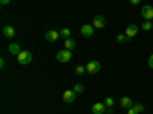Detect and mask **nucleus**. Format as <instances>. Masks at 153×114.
Returning a JSON list of instances; mask_svg holds the SVG:
<instances>
[{"instance_id":"f3484780","label":"nucleus","mask_w":153,"mask_h":114,"mask_svg":"<svg viewBox=\"0 0 153 114\" xmlns=\"http://www.w3.org/2000/svg\"><path fill=\"white\" fill-rule=\"evenodd\" d=\"M74 91H75L76 94L83 93V91H84V85H83V84H75V85H74Z\"/></svg>"},{"instance_id":"412c9836","label":"nucleus","mask_w":153,"mask_h":114,"mask_svg":"<svg viewBox=\"0 0 153 114\" xmlns=\"http://www.w3.org/2000/svg\"><path fill=\"white\" fill-rule=\"evenodd\" d=\"M133 107H135V110H136L138 113H143V111H144V105H143V104H135Z\"/></svg>"},{"instance_id":"1a4fd4ad","label":"nucleus","mask_w":153,"mask_h":114,"mask_svg":"<svg viewBox=\"0 0 153 114\" xmlns=\"http://www.w3.org/2000/svg\"><path fill=\"white\" fill-rule=\"evenodd\" d=\"M124 34H126L127 38L130 40V38H133V37L138 34V26H136V24H129V26L126 28V32H124Z\"/></svg>"},{"instance_id":"4468645a","label":"nucleus","mask_w":153,"mask_h":114,"mask_svg":"<svg viewBox=\"0 0 153 114\" xmlns=\"http://www.w3.org/2000/svg\"><path fill=\"white\" fill-rule=\"evenodd\" d=\"M75 47H76V43H75V40H72V38H68V40L65 41V49L74 50Z\"/></svg>"},{"instance_id":"7ed1b4c3","label":"nucleus","mask_w":153,"mask_h":114,"mask_svg":"<svg viewBox=\"0 0 153 114\" xmlns=\"http://www.w3.org/2000/svg\"><path fill=\"white\" fill-rule=\"evenodd\" d=\"M100 69H101V64H100L98 61H95V59L89 61V62H87V66H86V72H87V73H91V75L98 73Z\"/></svg>"},{"instance_id":"6e6552de","label":"nucleus","mask_w":153,"mask_h":114,"mask_svg":"<svg viewBox=\"0 0 153 114\" xmlns=\"http://www.w3.org/2000/svg\"><path fill=\"white\" fill-rule=\"evenodd\" d=\"M94 32H95V28L92 24H83L81 26V35L83 37H92Z\"/></svg>"},{"instance_id":"f03ea898","label":"nucleus","mask_w":153,"mask_h":114,"mask_svg":"<svg viewBox=\"0 0 153 114\" xmlns=\"http://www.w3.org/2000/svg\"><path fill=\"white\" fill-rule=\"evenodd\" d=\"M57 59H58V62H69L72 59V50H68V49L58 50L57 52Z\"/></svg>"},{"instance_id":"f257e3e1","label":"nucleus","mask_w":153,"mask_h":114,"mask_svg":"<svg viewBox=\"0 0 153 114\" xmlns=\"http://www.w3.org/2000/svg\"><path fill=\"white\" fill-rule=\"evenodd\" d=\"M32 58H34V55H32V52H29V50H22V52L17 55V61H19V64H22V66L31 64Z\"/></svg>"},{"instance_id":"9b49d317","label":"nucleus","mask_w":153,"mask_h":114,"mask_svg":"<svg viewBox=\"0 0 153 114\" xmlns=\"http://www.w3.org/2000/svg\"><path fill=\"white\" fill-rule=\"evenodd\" d=\"M106 105H104V102L101 104V102H98V104H95L94 107H92V113L94 114H104L106 113Z\"/></svg>"},{"instance_id":"ddd939ff","label":"nucleus","mask_w":153,"mask_h":114,"mask_svg":"<svg viewBox=\"0 0 153 114\" xmlns=\"http://www.w3.org/2000/svg\"><path fill=\"white\" fill-rule=\"evenodd\" d=\"M133 105H135V104L132 102V99H130V97H127V96L121 97V107H123V108L129 110V108H132Z\"/></svg>"},{"instance_id":"9d476101","label":"nucleus","mask_w":153,"mask_h":114,"mask_svg":"<svg viewBox=\"0 0 153 114\" xmlns=\"http://www.w3.org/2000/svg\"><path fill=\"white\" fill-rule=\"evenodd\" d=\"M2 34L6 38H14L16 37V29L12 26H9V24H6V26H3V29H2Z\"/></svg>"},{"instance_id":"bb28decb","label":"nucleus","mask_w":153,"mask_h":114,"mask_svg":"<svg viewBox=\"0 0 153 114\" xmlns=\"http://www.w3.org/2000/svg\"><path fill=\"white\" fill-rule=\"evenodd\" d=\"M152 24H153V18H152Z\"/></svg>"},{"instance_id":"2eb2a0df","label":"nucleus","mask_w":153,"mask_h":114,"mask_svg":"<svg viewBox=\"0 0 153 114\" xmlns=\"http://www.w3.org/2000/svg\"><path fill=\"white\" fill-rule=\"evenodd\" d=\"M60 37H61V38H65V40L71 38V29H68V28L61 29V31H60Z\"/></svg>"},{"instance_id":"aec40b11","label":"nucleus","mask_w":153,"mask_h":114,"mask_svg":"<svg viewBox=\"0 0 153 114\" xmlns=\"http://www.w3.org/2000/svg\"><path fill=\"white\" fill-rule=\"evenodd\" d=\"M75 73L80 75V76L84 75V73H86V67H84V66H76V67H75Z\"/></svg>"},{"instance_id":"393cba45","label":"nucleus","mask_w":153,"mask_h":114,"mask_svg":"<svg viewBox=\"0 0 153 114\" xmlns=\"http://www.w3.org/2000/svg\"><path fill=\"white\" fill-rule=\"evenodd\" d=\"M130 3L132 5H139V3H141V0H130Z\"/></svg>"},{"instance_id":"a211bd4d","label":"nucleus","mask_w":153,"mask_h":114,"mask_svg":"<svg viewBox=\"0 0 153 114\" xmlns=\"http://www.w3.org/2000/svg\"><path fill=\"white\" fill-rule=\"evenodd\" d=\"M117 41L118 43H126V41H129V38H127L126 34H118L117 35Z\"/></svg>"},{"instance_id":"39448f33","label":"nucleus","mask_w":153,"mask_h":114,"mask_svg":"<svg viewBox=\"0 0 153 114\" xmlns=\"http://www.w3.org/2000/svg\"><path fill=\"white\" fill-rule=\"evenodd\" d=\"M141 15L144 20H152L153 18V8L150 5H144L141 9Z\"/></svg>"},{"instance_id":"423d86ee","label":"nucleus","mask_w":153,"mask_h":114,"mask_svg":"<svg viewBox=\"0 0 153 114\" xmlns=\"http://www.w3.org/2000/svg\"><path fill=\"white\" fill-rule=\"evenodd\" d=\"M45 38H46V41H49V43H55L60 38V32H57V31H48L45 34Z\"/></svg>"},{"instance_id":"f8f14e48","label":"nucleus","mask_w":153,"mask_h":114,"mask_svg":"<svg viewBox=\"0 0 153 114\" xmlns=\"http://www.w3.org/2000/svg\"><path fill=\"white\" fill-rule=\"evenodd\" d=\"M8 50H9L11 55H16V56H17V55L22 52V47H20V44H17V43H12V44H9Z\"/></svg>"},{"instance_id":"6ab92c4d","label":"nucleus","mask_w":153,"mask_h":114,"mask_svg":"<svg viewBox=\"0 0 153 114\" xmlns=\"http://www.w3.org/2000/svg\"><path fill=\"white\" fill-rule=\"evenodd\" d=\"M152 28H153V24H152V21L146 20V21L143 23V29H144V31H147V32H149V31H152Z\"/></svg>"},{"instance_id":"0eeeda50","label":"nucleus","mask_w":153,"mask_h":114,"mask_svg":"<svg viewBox=\"0 0 153 114\" xmlns=\"http://www.w3.org/2000/svg\"><path fill=\"white\" fill-rule=\"evenodd\" d=\"M76 97V93L74 90H66L65 93H63V100H65L66 104H72L74 100Z\"/></svg>"},{"instance_id":"a878e982","label":"nucleus","mask_w":153,"mask_h":114,"mask_svg":"<svg viewBox=\"0 0 153 114\" xmlns=\"http://www.w3.org/2000/svg\"><path fill=\"white\" fill-rule=\"evenodd\" d=\"M9 2H11V0H0V3H2V5H9Z\"/></svg>"},{"instance_id":"b1692460","label":"nucleus","mask_w":153,"mask_h":114,"mask_svg":"<svg viewBox=\"0 0 153 114\" xmlns=\"http://www.w3.org/2000/svg\"><path fill=\"white\" fill-rule=\"evenodd\" d=\"M3 67H5V59L0 58V69H3Z\"/></svg>"},{"instance_id":"dca6fc26","label":"nucleus","mask_w":153,"mask_h":114,"mask_svg":"<svg viewBox=\"0 0 153 114\" xmlns=\"http://www.w3.org/2000/svg\"><path fill=\"white\" fill-rule=\"evenodd\" d=\"M104 105L107 107V110H110V108L115 105V99H113V97H106V100H104Z\"/></svg>"},{"instance_id":"4be33fe9","label":"nucleus","mask_w":153,"mask_h":114,"mask_svg":"<svg viewBox=\"0 0 153 114\" xmlns=\"http://www.w3.org/2000/svg\"><path fill=\"white\" fill-rule=\"evenodd\" d=\"M127 114H139V113L135 110V107H132V108H129V110H127Z\"/></svg>"},{"instance_id":"20e7f679","label":"nucleus","mask_w":153,"mask_h":114,"mask_svg":"<svg viewBox=\"0 0 153 114\" xmlns=\"http://www.w3.org/2000/svg\"><path fill=\"white\" fill-rule=\"evenodd\" d=\"M92 26L95 29H103L106 26V18L103 15H95L94 17V21H92Z\"/></svg>"},{"instance_id":"5701e85b","label":"nucleus","mask_w":153,"mask_h":114,"mask_svg":"<svg viewBox=\"0 0 153 114\" xmlns=\"http://www.w3.org/2000/svg\"><path fill=\"white\" fill-rule=\"evenodd\" d=\"M149 67L153 69V55H150V58H149Z\"/></svg>"}]
</instances>
